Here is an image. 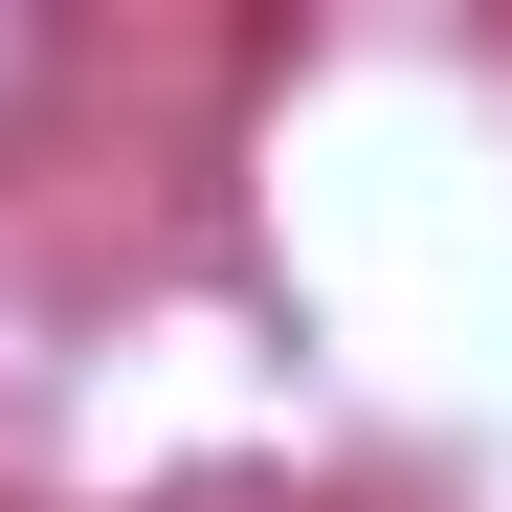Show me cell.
I'll return each mask as SVG.
<instances>
[{"label": "cell", "instance_id": "1", "mask_svg": "<svg viewBox=\"0 0 512 512\" xmlns=\"http://www.w3.org/2000/svg\"><path fill=\"white\" fill-rule=\"evenodd\" d=\"M23 90H45V45H23V23H0V112H23Z\"/></svg>", "mask_w": 512, "mask_h": 512}]
</instances>
